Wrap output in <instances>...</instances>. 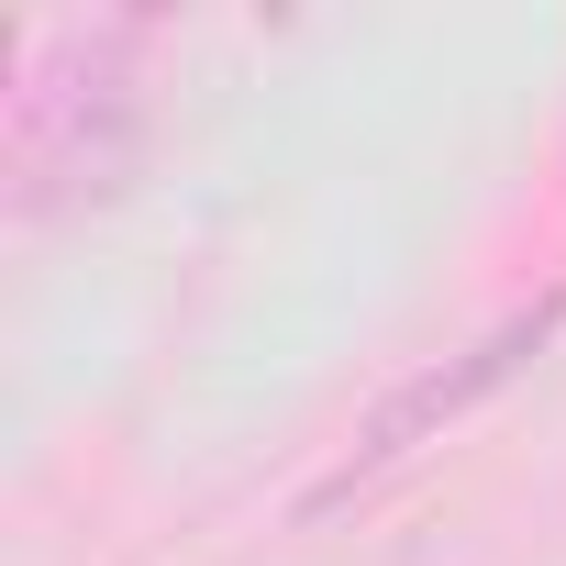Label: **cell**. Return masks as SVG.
<instances>
[{"mask_svg": "<svg viewBox=\"0 0 566 566\" xmlns=\"http://www.w3.org/2000/svg\"><path fill=\"white\" fill-rule=\"evenodd\" d=\"M145 167V78H134V23H56L23 45L12 90V211L56 222L112 200Z\"/></svg>", "mask_w": 566, "mask_h": 566, "instance_id": "6da1fadb", "label": "cell"}, {"mask_svg": "<svg viewBox=\"0 0 566 566\" xmlns=\"http://www.w3.org/2000/svg\"><path fill=\"white\" fill-rule=\"evenodd\" d=\"M555 323H566V290H544V301L500 312V323H489V334H478L467 356H444V367L400 378V389H389V400H378V411L356 422V444L334 455V478H323V489H312L301 511H345L356 489L400 478V467H411L422 444H444V433H455V422H467L478 400H500V389H511V378H522V367H533V356L555 345Z\"/></svg>", "mask_w": 566, "mask_h": 566, "instance_id": "7a4b0ae2", "label": "cell"}]
</instances>
